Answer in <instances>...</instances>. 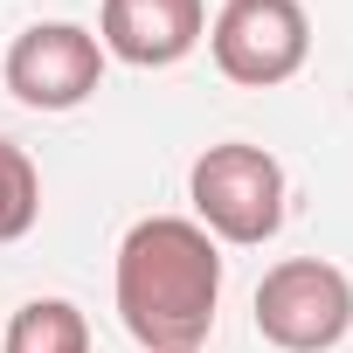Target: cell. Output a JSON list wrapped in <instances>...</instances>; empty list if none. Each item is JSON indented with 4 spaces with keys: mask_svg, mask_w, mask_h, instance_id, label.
<instances>
[{
    "mask_svg": "<svg viewBox=\"0 0 353 353\" xmlns=\"http://www.w3.org/2000/svg\"><path fill=\"white\" fill-rule=\"evenodd\" d=\"M111 298L145 353H201L222 305V243L194 215H145L118 243Z\"/></svg>",
    "mask_w": 353,
    "mask_h": 353,
    "instance_id": "obj_1",
    "label": "cell"
},
{
    "mask_svg": "<svg viewBox=\"0 0 353 353\" xmlns=\"http://www.w3.org/2000/svg\"><path fill=\"white\" fill-rule=\"evenodd\" d=\"M188 201L215 243L256 250L284 229V166L250 139H222L188 166Z\"/></svg>",
    "mask_w": 353,
    "mask_h": 353,
    "instance_id": "obj_2",
    "label": "cell"
},
{
    "mask_svg": "<svg viewBox=\"0 0 353 353\" xmlns=\"http://www.w3.org/2000/svg\"><path fill=\"white\" fill-rule=\"evenodd\" d=\"M256 332L277 353H332L353 332V284L325 256H284L256 284Z\"/></svg>",
    "mask_w": 353,
    "mask_h": 353,
    "instance_id": "obj_3",
    "label": "cell"
},
{
    "mask_svg": "<svg viewBox=\"0 0 353 353\" xmlns=\"http://www.w3.org/2000/svg\"><path fill=\"white\" fill-rule=\"evenodd\" d=\"M208 56L243 90L291 83L312 56V14L298 0H222V14L208 21Z\"/></svg>",
    "mask_w": 353,
    "mask_h": 353,
    "instance_id": "obj_4",
    "label": "cell"
},
{
    "mask_svg": "<svg viewBox=\"0 0 353 353\" xmlns=\"http://www.w3.org/2000/svg\"><path fill=\"white\" fill-rule=\"evenodd\" d=\"M0 77L28 111H77L104 83V42L77 21H35L8 42Z\"/></svg>",
    "mask_w": 353,
    "mask_h": 353,
    "instance_id": "obj_5",
    "label": "cell"
},
{
    "mask_svg": "<svg viewBox=\"0 0 353 353\" xmlns=\"http://www.w3.org/2000/svg\"><path fill=\"white\" fill-rule=\"evenodd\" d=\"M208 35V0H104L97 42L132 70H173Z\"/></svg>",
    "mask_w": 353,
    "mask_h": 353,
    "instance_id": "obj_6",
    "label": "cell"
},
{
    "mask_svg": "<svg viewBox=\"0 0 353 353\" xmlns=\"http://www.w3.org/2000/svg\"><path fill=\"white\" fill-rule=\"evenodd\" d=\"M0 353H90V325L70 298H28L8 319V339Z\"/></svg>",
    "mask_w": 353,
    "mask_h": 353,
    "instance_id": "obj_7",
    "label": "cell"
},
{
    "mask_svg": "<svg viewBox=\"0 0 353 353\" xmlns=\"http://www.w3.org/2000/svg\"><path fill=\"white\" fill-rule=\"evenodd\" d=\"M35 215H42V173L14 139H0V243H21Z\"/></svg>",
    "mask_w": 353,
    "mask_h": 353,
    "instance_id": "obj_8",
    "label": "cell"
}]
</instances>
